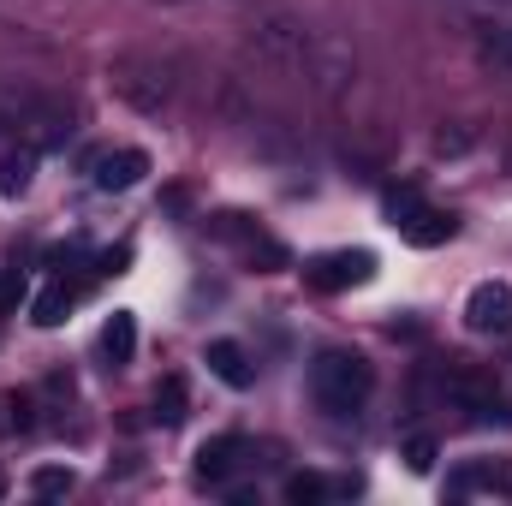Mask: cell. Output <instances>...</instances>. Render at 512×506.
<instances>
[{
  "label": "cell",
  "mask_w": 512,
  "mask_h": 506,
  "mask_svg": "<svg viewBox=\"0 0 512 506\" xmlns=\"http://www.w3.org/2000/svg\"><path fill=\"white\" fill-rule=\"evenodd\" d=\"M18 298H24V274H6V280H0V310L18 304Z\"/></svg>",
  "instance_id": "obj_19"
},
{
  "label": "cell",
  "mask_w": 512,
  "mask_h": 506,
  "mask_svg": "<svg viewBox=\"0 0 512 506\" xmlns=\"http://www.w3.org/2000/svg\"><path fill=\"white\" fill-rule=\"evenodd\" d=\"M364 280H376V251H322L304 262V286L316 292H346Z\"/></svg>",
  "instance_id": "obj_5"
},
{
  "label": "cell",
  "mask_w": 512,
  "mask_h": 506,
  "mask_svg": "<svg viewBox=\"0 0 512 506\" xmlns=\"http://www.w3.org/2000/svg\"><path fill=\"white\" fill-rule=\"evenodd\" d=\"M387 221H393V233H399L405 245H417V251H435V245H447V239L459 233V221H453L447 209H435L417 185H393V191H387Z\"/></svg>",
  "instance_id": "obj_3"
},
{
  "label": "cell",
  "mask_w": 512,
  "mask_h": 506,
  "mask_svg": "<svg viewBox=\"0 0 512 506\" xmlns=\"http://www.w3.org/2000/svg\"><path fill=\"white\" fill-rule=\"evenodd\" d=\"M251 459V441L245 435H215V441H203L197 447V477L209 483V489H221V483H233V471Z\"/></svg>",
  "instance_id": "obj_9"
},
{
  "label": "cell",
  "mask_w": 512,
  "mask_h": 506,
  "mask_svg": "<svg viewBox=\"0 0 512 506\" xmlns=\"http://www.w3.org/2000/svg\"><path fill=\"white\" fill-rule=\"evenodd\" d=\"M131 352H137V322H131V310H114L108 328H102V358H108L114 370H126Z\"/></svg>",
  "instance_id": "obj_12"
},
{
  "label": "cell",
  "mask_w": 512,
  "mask_h": 506,
  "mask_svg": "<svg viewBox=\"0 0 512 506\" xmlns=\"http://www.w3.org/2000/svg\"><path fill=\"white\" fill-rule=\"evenodd\" d=\"M328 495H334V489H328L316 471H292V477H286V501L310 506V501H328Z\"/></svg>",
  "instance_id": "obj_17"
},
{
  "label": "cell",
  "mask_w": 512,
  "mask_h": 506,
  "mask_svg": "<svg viewBox=\"0 0 512 506\" xmlns=\"http://www.w3.org/2000/svg\"><path fill=\"white\" fill-rule=\"evenodd\" d=\"M72 304H78V286H72V280H48V286L30 298V322H36V328H60V322L72 316Z\"/></svg>",
  "instance_id": "obj_11"
},
{
  "label": "cell",
  "mask_w": 512,
  "mask_h": 506,
  "mask_svg": "<svg viewBox=\"0 0 512 506\" xmlns=\"http://www.w3.org/2000/svg\"><path fill=\"white\" fill-rule=\"evenodd\" d=\"M30 495H36V501L72 495V471H66V465H36V471H30Z\"/></svg>",
  "instance_id": "obj_16"
},
{
  "label": "cell",
  "mask_w": 512,
  "mask_h": 506,
  "mask_svg": "<svg viewBox=\"0 0 512 506\" xmlns=\"http://www.w3.org/2000/svg\"><path fill=\"white\" fill-rule=\"evenodd\" d=\"M370 393H376V370H370L364 352L328 346V352L310 358V399H316V411H328V417H358V411L370 405Z\"/></svg>",
  "instance_id": "obj_2"
},
{
  "label": "cell",
  "mask_w": 512,
  "mask_h": 506,
  "mask_svg": "<svg viewBox=\"0 0 512 506\" xmlns=\"http://www.w3.org/2000/svg\"><path fill=\"white\" fill-rule=\"evenodd\" d=\"M405 465H411L417 477H429V471H435V435H411V441H405Z\"/></svg>",
  "instance_id": "obj_18"
},
{
  "label": "cell",
  "mask_w": 512,
  "mask_h": 506,
  "mask_svg": "<svg viewBox=\"0 0 512 506\" xmlns=\"http://www.w3.org/2000/svg\"><path fill=\"white\" fill-rule=\"evenodd\" d=\"M185 405H191L185 376H167L161 387H155V405H149V417H155L161 429H179V423H185Z\"/></svg>",
  "instance_id": "obj_14"
},
{
  "label": "cell",
  "mask_w": 512,
  "mask_h": 506,
  "mask_svg": "<svg viewBox=\"0 0 512 506\" xmlns=\"http://www.w3.org/2000/svg\"><path fill=\"white\" fill-rule=\"evenodd\" d=\"M471 48L483 72L512 84V12H471Z\"/></svg>",
  "instance_id": "obj_6"
},
{
  "label": "cell",
  "mask_w": 512,
  "mask_h": 506,
  "mask_svg": "<svg viewBox=\"0 0 512 506\" xmlns=\"http://www.w3.org/2000/svg\"><path fill=\"white\" fill-rule=\"evenodd\" d=\"M251 48L268 66H280L286 78L310 84V90L328 96V102L358 84L352 48H346L334 30H322V24H310V18H298V12H286V6H256L251 12Z\"/></svg>",
  "instance_id": "obj_1"
},
{
  "label": "cell",
  "mask_w": 512,
  "mask_h": 506,
  "mask_svg": "<svg viewBox=\"0 0 512 506\" xmlns=\"http://www.w3.org/2000/svg\"><path fill=\"white\" fill-rule=\"evenodd\" d=\"M30 173H36V149L30 143L12 149V155H0V197H24L30 191Z\"/></svg>",
  "instance_id": "obj_15"
},
{
  "label": "cell",
  "mask_w": 512,
  "mask_h": 506,
  "mask_svg": "<svg viewBox=\"0 0 512 506\" xmlns=\"http://www.w3.org/2000/svg\"><path fill=\"white\" fill-rule=\"evenodd\" d=\"M465 328L471 334H512V286L507 280H483L465 298Z\"/></svg>",
  "instance_id": "obj_7"
},
{
  "label": "cell",
  "mask_w": 512,
  "mask_h": 506,
  "mask_svg": "<svg viewBox=\"0 0 512 506\" xmlns=\"http://www.w3.org/2000/svg\"><path fill=\"white\" fill-rule=\"evenodd\" d=\"M108 78H114V90L126 96L131 108H143V114H161V108L173 102V78H167V66H155V60L126 54V60L108 66Z\"/></svg>",
  "instance_id": "obj_4"
},
{
  "label": "cell",
  "mask_w": 512,
  "mask_h": 506,
  "mask_svg": "<svg viewBox=\"0 0 512 506\" xmlns=\"http://www.w3.org/2000/svg\"><path fill=\"white\" fill-rule=\"evenodd\" d=\"M203 364H209V376L221 381V387H233V393H245V387L256 381V364H251V352H245L239 340H209Z\"/></svg>",
  "instance_id": "obj_10"
},
{
  "label": "cell",
  "mask_w": 512,
  "mask_h": 506,
  "mask_svg": "<svg viewBox=\"0 0 512 506\" xmlns=\"http://www.w3.org/2000/svg\"><path fill=\"white\" fill-rule=\"evenodd\" d=\"M84 167H90V185L96 191H131V185H143L149 155L143 149H96Z\"/></svg>",
  "instance_id": "obj_8"
},
{
  "label": "cell",
  "mask_w": 512,
  "mask_h": 506,
  "mask_svg": "<svg viewBox=\"0 0 512 506\" xmlns=\"http://www.w3.org/2000/svg\"><path fill=\"white\" fill-rule=\"evenodd\" d=\"M477 489H507V471H501L495 459H483V465H465V471L447 477V495H453V501H465V495H477Z\"/></svg>",
  "instance_id": "obj_13"
}]
</instances>
